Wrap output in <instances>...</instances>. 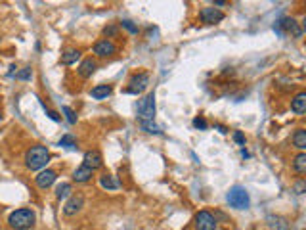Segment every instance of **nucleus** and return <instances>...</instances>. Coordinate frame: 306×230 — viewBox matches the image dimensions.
Instances as JSON below:
<instances>
[{"instance_id":"obj_21","label":"nucleus","mask_w":306,"mask_h":230,"mask_svg":"<svg viewBox=\"0 0 306 230\" xmlns=\"http://www.w3.org/2000/svg\"><path fill=\"white\" fill-rule=\"evenodd\" d=\"M67 196H71V184L69 182H61L56 188V197L58 199H65Z\"/></svg>"},{"instance_id":"obj_20","label":"nucleus","mask_w":306,"mask_h":230,"mask_svg":"<svg viewBox=\"0 0 306 230\" xmlns=\"http://www.w3.org/2000/svg\"><path fill=\"white\" fill-rule=\"evenodd\" d=\"M293 144H295L299 150H305L306 148V131L305 129H297V132L293 134Z\"/></svg>"},{"instance_id":"obj_14","label":"nucleus","mask_w":306,"mask_h":230,"mask_svg":"<svg viewBox=\"0 0 306 230\" xmlns=\"http://www.w3.org/2000/svg\"><path fill=\"white\" fill-rule=\"evenodd\" d=\"M92 173H94V171L88 169L86 165H81V167L73 173V180H75V182H81V184H83V182H88L92 178Z\"/></svg>"},{"instance_id":"obj_17","label":"nucleus","mask_w":306,"mask_h":230,"mask_svg":"<svg viewBox=\"0 0 306 230\" xmlns=\"http://www.w3.org/2000/svg\"><path fill=\"white\" fill-rule=\"evenodd\" d=\"M94 71H96V62H94L92 58L83 60V64L79 66V75H81V77H85V79H86V77H90Z\"/></svg>"},{"instance_id":"obj_24","label":"nucleus","mask_w":306,"mask_h":230,"mask_svg":"<svg viewBox=\"0 0 306 230\" xmlns=\"http://www.w3.org/2000/svg\"><path fill=\"white\" fill-rule=\"evenodd\" d=\"M61 111H63V115H65L67 123H71V125H75V123H77V115H75V111H73L71 107L63 106V107H61Z\"/></svg>"},{"instance_id":"obj_27","label":"nucleus","mask_w":306,"mask_h":230,"mask_svg":"<svg viewBox=\"0 0 306 230\" xmlns=\"http://www.w3.org/2000/svg\"><path fill=\"white\" fill-rule=\"evenodd\" d=\"M193 127H195V129H201V131H205L209 125H207V121H205L203 117H195V119H193Z\"/></svg>"},{"instance_id":"obj_3","label":"nucleus","mask_w":306,"mask_h":230,"mask_svg":"<svg viewBox=\"0 0 306 230\" xmlns=\"http://www.w3.org/2000/svg\"><path fill=\"white\" fill-rule=\"evenodd\" d=\"M155 111H157V107H155V94L153 92L146 94L142 100H138V104H136V115H138L140 123L142 121H153Z\"/></svg>"},{"instance_id":"obj_10","label":"nucleus","mask_w":306,"mask_h":230,"mask_svg":"<svg viewBox=\"0 0 306 230\" xmlns=\"http://www.w3.org/2000/svg\"><path fill=\"white\" fill-rule=\"evenodd\" d=\"M115 44L111 42V40H107V38H103V40H100V42H96L94 44V54L98 56V58H105V56H111V54H115Z\"/></svg>"},{"instance_id":"obj_31","label":"nucleus","mask_w":306,"mask_h":230,"mask_svg":"<svg viewBox=\"0 0 306 230\" xmlns=\"http://www.w3.org/2000/svg\"><path fill=\"white\" fill-rule=\"evenodd\" d=\"M46 113H48V117H50V119H52V121H60V115H58V113H56V111H50V109H48V111H46Z\"/></svg>"},{"instance_id":"obj_18","label":"nucleus","mask_w":306,"mask_h":230,"mask_svg":"<svg viewBox=\"0 0 306 230\" xmlns=\"http://www.w3.org/2000/svg\"><path fill=\"white\" fill-rule=\"evenodd\" d=\"M293 171H295L297 175H305L306 173V154L305 152H301V154L295 158V161H293Z\"/></svg>"},{"instance_id":"obj_2","label":"nucleus","mask_w":306,"mask_h":230,"mask_svg":"<svg viewBox=\"0 0 306 230\" xmlns=\"http://www.w3.org/2000/svg\"><path fill=\"white\" fill-rule=\"evenodd\" d=\"M8 225L14 230H29L34 225V213L31 209H17L8 217Z\"/></svg>"},{"instance_id":"obj_22","label":"nucleus","mask_w":306,"mask_h":230,"mask_svg":"<svg viewBox=\"0 0 306 230\" xmlns=\"http://www.w3.org/2000/svg\"><path fill=\"white\" fill-rule=\"evenodd\" d=\"M140 125H142V129H144V131L150 132V134H161V132H163L159 127H157V125H155V123H153V121H142Z\"/></svg>"},{"instance_id":"obj_4","label":"nucleus","mask_w":306,"mask_h":230,"mask_svg":"<svg viewBox=\"0 0 306 230\" xmlns=\"http://www.w3.org/2000/svg\"><path fill=\"white\" fill-rule=\"evenodd\" d=\"M226 199H228V203H230L234 209H247V207L251 205L249 192L245 190L243 186H239V184H236V186L230 188V192H228Z\"/></svg>"},{"instance_id":"obj_25","label":"nucleus","mask_w":306,"mask_h":230,"mask_svg":"<svg viewBox=\"0 0 306 230\" xmlns=\"http://www.w3.org/2000/svg\"><path fill=\"white\" fill-rule=\"evenodd\" d=\"M16 77H17L19 81H29L31 77H33V71H31V67H25V69H21Z\"/></svg>"},{"instance_id":"obj_19","label":"nucleus","mask_w":306,"mask_h":230,"mask_svg":"<svg viewBox=\"0 0 306 230\" xmlns=\"http://www.w3.org/2000/svg\"><path fill=\"white\" fill-rule=\"evenodd\" d=\"M100 184H102V188H105V190H117V188H119V182H117L111 175H102V177H100Z\"/></svg>"},{"instance_id":"obj_12","label":"nucleus","mask_w":306,"mask_h":230,"mask_svg":"<svg viewBox=\"0 0 306 230\" xmlns=\"http://www.w3.org/2000/svg\"><path fill=\"white\" fill-rule=\"evenodd\" d=\"M88 169L92 171H96V169H100L102 165H103V159H102V154L98 152V150H90V152H86L85 154V163Z\"/></svg>"},{"instance_id":"obj_11","label":"nucleus","mask_w":306,"mask_h":230,"mask_svg":"<svg viewBox=\"0 0 306 230\" xmlns=\"http://www.w3.org/2000/svg\"><path fill=\"white\" fill-rule=\"evenodd\" d=\"M56 171H52V169H46V171H42V173H38V177L34 178L36 180V186L38 188H42V190H46V188H50L54 182H56Z\"/></svg>"},{"instance_id":"obj_32","label":"nucleus","mask_w":306,"mask_h":230,"mask_svg":"<svg viewBox=\"0 0 306 230\" xmlns=\"http://www.w3.org/2000/svg\"><path fill=\"white\" fill-rule=\"evenodd\" d=\"M0 119H2V111H0Z\"/></svg>"},{"instance_id":"obj_28","label":"nucleus","mask_w":306,"mask_h":230,"mask_svg":"<svg viewBox=\"0 0 306 230\" xmlns=\"http://www.w3.org/2000/svg\"><path fill=\"white\" fill-rule=\"evenodd\" d=\"M103 33H105V36H115V35H117V25H109V27H105Z\"/></svg>"},{"instance_id":"obj_26","label":"nucleus","mask_w":306,"mask_h":230,"mask_svg":"<svg viewBox=\"0 0 306 230\" xmlns=\"http://www.w3.org/2000/svg\"><path fill=\"white\" fill-rule=\"evenodd\" d=\"M121 25H122V27H124V29H126V31H128V33L138 35V27H136V25H134L132 21H128V19H124V21H122Z\"/></svg>"},{"instance_id":"obj_15","label":"nucleus","mask_w":306,"mask_h":230,"mask_svg":"<svg viewBox=\"0 0 306 230\" xmlns=\"http://www.w3.org/2000/svg\"><path fill=\"white\" fill-rule=\"evenodd\" d=\"M111 90H113V88H111L109 85H98V87H94L90 90V96L94 100H103L111 94Z\"/></svg>"},{"instance_id":"obj_30","label":"nucleus","mask_w":306,"mask_h":230,"mask_svg":"<svg viewBox=\"0 0 306 230\" xmlns=\"http://www.w3.org/2000/svg\"><path fill=\"white\" fill-rule=\"evenodd\" d=\"M295 192H297V194H303V192H305V180H299V182L295 184Z\"/></svg>"},{"instance_id":"obj_13","label":"nucleus","mask_w":306,"mask_h":230,"mask_svg":"<svg viewBox=\"0 0 306 230\" xmlns=\"http://www.w3.org/2000/svg\"><path fill=\"white\" fill-rule=\"evenodd\" d=\"M291 109L297 115H303L306 111V92H299L295 98L291 100Z\"/></svg>"},{"instance_id":"obj_1","label":"nucleus","mask_w":306,"mask_h":230,"mask_svg":"<svg viewBox=\"0 0 306 230\" xmlns=\"http://www.w3.org/2000/svg\"><path fill=\"white\" fill-rule=\"evenodd\" d=\"M48 159H50V152L44 146H33L25 154V165L31 171H38V169L46 167Z\"/></svg>"},{"instance_id":"obj_5","label":"nucleus","mask_w":306,"mask_h":230,"mask_svg":"<svg viewBox=\"0 0 306 230\" xmlns=\"http://www.w3.org/2000/svg\"><path fill=\"white\" fill-rule=\"evenodd\" d=\"M150 85V75L148 73H134L128 81V88L126 92L128 94H142Z\"/></svg>"},{"instance_id":"obj_6","label":"nucleus","mask_w":306,"mask_h":230,"mask_svg":"<svg viewBox=\"0 0 306 230\" xmlns=\"http://www.w3.org/2000/svg\"><path fill=\"white\" fill-rule=\"evenodd\" d=\"M274 29L279 35L293 33L295 36H301V35H303L301 27H299V23H297L293 18H283V19H279V21H277V23L274 25Z\"/></svg>"},{"instance_id":"obj_8","label":"nucleus","mask_w":306,"mask_h":230,"mask_svg":"<svg viewBox=\"0 0 306 230\" xmlns=\"http://www.w3.org/2000/svg\"><path fill=\"white\" fill-rule=\"evenodd\" d=\"M201 21L207 23V25H214V23H220L224 19V14L218 10V8H203L201 14H199Z\"/></svg>"},{"instance_id":"obj_29","label":"nucleus","mask_w":306,"mask_h":230,"mask_svg":"<svg viewBox=\"0 0 306 230\" xmlns=\"http://www.w3.org/2000/svg\"><path fill=\"white\" fill-rule=\"evenodd\" d=\"M234 140L239 144V146H245V136L241 134V132L238 131V132H234Z\"/></svg>"},{"instance_id":"obj_16","label":"nucleus","mask_w":306,"mask_h":230,"mask_svg":"<svg viewBox=\"0 0 306 230\" xmlns=\"http://www.w3.org/2000/svg\"><path fill=\"white\" fill-rule=\"evenodd\" d=\"M79 58H81V52L75 50V48H69V50H65V52L61 54V64H63V66H73Z\"/></svg>"},{"instance_id":"obj_9","label":"nucleus","mask_w":306,"mask_h":230,"mask_svg":"<svg viewBox=\"0 0 306 230\" xmlns=\"http://www.w3.org/2000/svg\"><path fill=\"white\" fill-rule=\"evenodd\" d=\"M83 205H85V196L83 194H77V196H71L69 197V201L65 203V207H63V213L65 215H75V213H79L81 209H83Z\"/></svg>"},{"instance_id":"obj_7","label":"nucleus","mask_w":306,"mask_h":230,"mask_svg":"<svg viewBox=\"0 0 306 230\" xmlns=\"http://www.w3.org/2000/svg\"><path fill=\"white\" fill-rule=\"evenodd\" d=\"M195 230H216V219L209 211H199L195 215Z\"/></svg>"},{"instance_id":"obj_23","label":"nucleus","mask_w":306,"mask_h":230,"mask_svg":"<svg viewBox=\"0 0 306 230\" xmlns=\"http://www.w3.org/2000/svg\"><path fill=\"white\" fill-rule=\"evenodd\" d=\"M60 146H65V148H77V140H75L71 134H63L60 140Z\"/></svg>"}]
</instances>
